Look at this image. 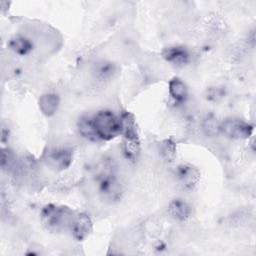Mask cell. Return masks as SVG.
Returning a JSON list of instances; mask_svg holds the SVG:
<instances>
[{"instance_id": "obj_10", "label": "cell", "mask_w": 256, "mask_h": 256, "mask_svg": "<svg viewBox=\"0 0 256 256\" xmlns=\"http://www.w3.org/2000/svg\"><path fill=\"white\" fill-rule=\"evenodd\" d=\"M60 106V97L56 93H45L39 99V108L41 112L51 117L56 114Z\"/></svg>"}, {"instance_id": "obj_4", "label": "cell", "mask_w": 256, "mask_h": 256, "mask_svg": "<svg viewBox=\"0 0 256 256\" xmlns=\"http://www.w3.org/2000/svg\"><path fill=\"white\" fill-rule=\"evenodd\" d=\"M98 176V188L101 196L109 202L119 201L122 198L123 189L113 170H104Z\"/></svg>"}, {"instance_id": "obj_14", "label": "cell", "mask_w": 256, "mask_h": 256, "mask_svg": "<svg viewBox=\"0 0 256 256\" xmlns=\"http://www.w3.org/2000/svg\"><path fill=\"white\" fill-rule=\"evenodd\" d=\"M116 66L114 63L109 61H102L96 64L94 68V76L97 80L101 82L111 80L116 74Z\"/></svg>"}, {"instance_id": "obj_2", "label": "cell", "mask_w": 256, "mask_h": 256, "mask_svg": "<svg viewBox=\"0 0 256 256\" xmlns=\"http://www.w3.org/2000/svg\"><path fill=\"white\" fill-rule=\"evenodd\" d=\"M122 123L123 136V153L131 162H135L140 155V138L137 129L136 120L130 112H123L120 115Z\"/></svg>"}, {"instance_id": "obj_18", "label": "cell", "mask_w": 256, "mask_h": 256, "mask_svg": "<svg viewBox=\"0 0 256 256\" xmlns=\"http://www.w3.org/2000/svg\"><path fill=\"white\" fill-rule=\"evenodd\" d=\"M13 154L10 150H2L1 153V166L2 168H5L6 166H10V164L13 162Z\"/></svg>"}, {"instance_id": "obj_1", "label": "cell", "mask_w": 256, "mask_h": 256, "mask_svg": "<svg viewBox=\"0 0 256 256\" xmlns=\"http://www.w3.org/2000/svg\"><path fill=\"white\" fill-rule=\"evenodd\" d=\"M91 118L98 141H111L121 135V119L113 111L103 109L96 112Z\"/></svg>"}, {"instance_id": "obj_16", "label": "cell", "mask_w": 256, "mask_h": 256, "mask_svg": "<svg viewBox=\"0 0 256 256\" xmlns=\"http://www.w3.org/2000/svg\"><path fill=\"white\" fill-rule=\"evenodd\" d=\"M203 131L207 136L214 137L220 134V122L214 116H208L203 121Z\"/></svg>"}, {"instance_id": "obj_5", "label": "cell", "mask_w": 256, "mask_h": 256, "mask_svg": "<svg viewBox=\"0 0 256 256\" xmlns=\"http://www.w3.org/2000/svg\"><path fill=\"white\" fill-rule=\"evenodd\" d=\"M254 130V126L239 118H227L220 122V133L233 140L249 138Z\"/></svg>"}, {"instance_id": "obj_3", "label": "cell", "mask_w": 256, "mask_h": 256, "mask_svg": "<svg viewBox=\"0 0 256 256\" xmlns=\"http://www.w3.org/2000/svg\"><path fill=\"white\" fill-rule=\"evenodd\" d=\"M75 213L66 206L46 205L41 211V221L52 232H61L71 227Z\"/></svg>"}, {"instance_id": "obj_9", "label": "cell", "mask_w": 256, "mask_h": 256, "mask_svg": "<svg viewBox=\"0 0 256 256\" xmlns=\"http://www.w3.org/2000/svg\"><path fill=\"white\" fill-rule=\"evenodd\" d=\"M176 175L180 184L187 190H192L200 181L199 170L189 164L180 165L177 168Z\"/></svg>"}, {"instance_id": "obj_6", "label": "cell", "mask_w": 256, "mask_h": 256, "mask_svg": "<svg viewBox=\"0 0 256 256\" xmlns=\"http://www.w3.org/2000/svg\"><path fill=\"white\" fill-rule=\"evenodd\" d=\"M73 162V153L68 148H53L46 156V163L51 168L62 171L68 169Z\"/></svg>"}, {"instance_id": "obj_11", "label": "cell", "mask_w": 256, "mask_h": 256, "mask_svg": "<svg viewBox=\"0 0 256 256\" xmlns=\"http://www.w3.org/2000/svg\"><path fill=\"white\" fill-rule=\"evenodd\" d=\"M168 212L173 219L184 222L190 218L192 211L190 205L186 201L182 199H175L169 204Z\"/></svg>"}, {"instance_id": "obj_17", "label": "cell", "mask_w": 256, "mask_h": 256, "mask_svg": "<svg viewBox=\"0 0 256 256\" xmlns=\"http://www.w3.org/2000/svg\"><path fill=\"white\" fill-rule=\"evenodd\" d=\"M176 152L175 144L171 140H166L161 145V153L165 159L168 161H172Z\"/></svg>"}, {"instance_id": "obj_7", "label": "cell", "mask_w": 256, "mask_h": 256, "mask_svg": "<svg viewBox=\"0 0 256 256\" xmlns=\"http://www.w3.org/2000/svg\"><path fill=\"white\" fill-rule=\"evenodd\" d=\"M93 230V222L87 213L75 214L70 231L73 238L77 241H84Z\"/></svg>"}, {"instance_id": "obj_8", "label": "cell", "mask_w": 256, "mask_h": 256, "mask_svg": "<svg viewBox=\"0 0 256 256\" xmlns=\"http://www.w3.org/2000/svg\"><path fill=\"white\" fill-rule=\"evenodd\" d=\"M162 57L165 61L177 67L186 66L191 61L190 51L183 46H170L165 48L162 51Z\"/></svg>"}, {"instance_id": "obj_13", "label": "cell", "mask_w": 256, "mask_h": 256, "mask_svg": "<svg viewBox=\"0 0 256 256\" xmlns=\"http://www.w3.org/2000/svg\"><path fill=\"white\" fill-rule=\"evenodd\" d=\"M9 47L15 54L19 56H26L33 51L34 44L29 38L22 35H17L10 40Z\"/></svg>"}, {"instance_id": "obj_15", "label": "cell", "mask_w": 256, "mask_h": 256, "mask_svg": "<svg viewBox=\"0 0 256 256\" xmlns=\"http://www.w3.org/2000/svg\"><path fill=\"white\" fill-rule=\"evenodd\" d=\"M77 127H78L79 134L83 138H85L89 141H94V142L98 141L95 131H94V128H93L91 116H88V115L82 116L77 123Z\"/></svg>"}, {"instance_id": "obj_12", "label": "cell", "mask_w": 256, "mask_h": 256, "mask_svg": "<svg viewBox=\"0 0 256 256\" xmlns=\"http://www.w3.org/2000/svg\"><path fill=\"white\" fill-rule=\"evenodd\" d=\"M169 94L175 103H185L188 98V87L180 78L175 77L169 82Z\"/></svg>"}]
</instances>
